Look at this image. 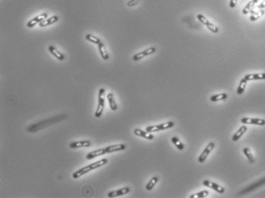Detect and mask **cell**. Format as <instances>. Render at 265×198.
I'll use <instances>...</instances> for the list:
<instances>
[{"instance_id":"obj_1","label":"cell","mask_w":265,"mask_h":198,"mask_svg":"<svg viewBox=\"0 0 265 198\" xmlns=\"http://www.w3.org/2000/svg\"><path fill=\"white\" fill-rule=\"evenodd\" d=\"M107 162H108V160H107L106 159H103L99 161H97V162H96L92 163V164L89 165V166H85V167L79 169L78 171H77V172H74V174H73V178L75 179L79 178L80 177H81L82 175H85V174H87V173H88V172H90V171H93V170H94V169H98V168H99V167H101V166L106 165Z\"/></svg>"},{"instance_id":"obj_2","label":"cell","mask_w":265,"mask_h":198,"mask_svg":"<svg viewBox=\"0 0 265 198\" xmlns=\"http://www.w3.org/2000/svg\"><path fill=\"white\" fill-rule=\"evenodd\" d=\"M105 99H106V90L104 88H100L99 90V100L98 106L95 112L96 117H100L103 114L104 107H105Z\"/></svg>"},{"instance_id":"obj_3","label":"cell","mask_w":265,"mask_h":198,"mask_svg":"<svg viewBox=\"0 0 265 198\" xmlns=\"http://www.w3.org/2000/svg\"><path fill=\"white\" fill-rule=\"evenodd\" d=\"M174 126V123L173 121H169L167 123H161L159 125L155 126H148L146 127V131L148 133H154V132H158L160 130H167V129L172 128Z\"/></svg>"},{"instance_id":"obj_4","label":"cell","mask_w":265,"mask_h":198,"mask_svg":"<svg viewBox=\"0 0 265 198\" xmlns=\"http://www.w3.org/2000/svg\"><path fill=\"white\" fill-rule=\"evenodd\" d=\"M156 51H157V49H156L155 47H149V48L146 49L145 51H141V52L136 54L135 55L133 56L132 59L134 61H138V60H141V59H143L144 57H147V56L154 54V53L156 52Z\"/></svg>"},{"instance_id":"obj_5","label":"cell","mask_w":265,"mask_h":198,"mask_svg":"<svg viewBox=\"0 0 265 198\" xmlns=\"http://www.w3.org/2000/svg\"><path fill=\"white\" fill-rule=\"evenodd\" d=\"M214 148H215V143H209V144L207 145V146L206 147V149H205V150H203V153H201V155L200 156V157H199V159H198L199 162L200 163L204 162L205 160L207 159V157L209 156V155H210V153L213 151Z\"/></svg>"},{"instance_id":"obj_6","label":"cell","mask_w":265,"mask_h":198,"mask_svg":"<svg viewBox=\"0 0 265 198\" xmlns=\"http://www.w3.org/2000/svg\"><path fill=\"white\" fill-rule=\"evenodd\" d=\"M48 13H42L41 14V15H38V16L34 17V18H33L32 19H31L28 23H27V27L29 28H32V27H34V25L39 24V23H41V21H44V19L48 18Z\"/></svg>"},{"instance_id":"obj_7","label":"cell","mask_w":265,"mask_h":198,"mask_svg":"<svg viewBox=\"0 0 265 198\" xmlns=\"http://www.w3.org/2000/svg\"><path fill=\"white\" fill-rule=\"evenodd\" d=\"M241 122L244 124H254V125L263 126L265 125V120L260 118H250V117H244L241 118Z\"/></svg>"},{"instance_id":"obj_8","label":"cell","mask_w":265,"mask_h":198,"mask_svg":"<svg viewBox=\"0 0 265 198\" xmlns=\"http://www.w3.org/2000/svg\"><path fill=\"white\" fill-rule=\"evenodd\" d=\"M203 184L206 187H210V188L213 189L214 190H216V192L219 193H223L225 192V188L222 186H220L219 184L215 183V182L210 181H203Z\"/></svg>"},{"instance_id":"obj_9","label":"cell","mask_w":265,"mask_h":198,"mask_svg":"<svg viewBox=\"0 0 265 198\" xmlns=\"http://www.w3.org/2000/svg\"><path fill=\"white\" fill-rule=\"evenodd\" d=\"M263 184H265V178H264L260 179V181L255 182V183L252 184L251 185H250L249 187H248L247 188H245L244 190H242V191H241L239 193H240V194H245V193H248V192H250V191H252L253 190H254V189L260 187V186H262V185H263Z\"/></svg>"},{"instance_id":"obj_10","label":"cell","mask_w":265,"mask_h":198,"mask_svg":"<svg viewBox=\"0 0 265 198\" xmlns=\"http://www.w3.org/2000/svg\"><path fill=\"white\" fill-rule=\"evenodd\" d=\"M130 192V188L128 187H123V188L118 189L116 190H113V191L109 192L108 193L107 196L108 197H115V196H122V195L126 194V193H128Z\"/></svg>"},{"instance_id":"obj_11","label":"cell","mask_w":265,"mask_h":198,"mask_svg":"<svg viewBox=\"0 0 265 198\" xmlns=\"http://www.w3.org/2000/svg\"><path fill=\"white\" fill-rule=\"evenodd\" d=\"M59 20V17L57 16V15H54V16H51L50 18H46L44 19V21H41V23H39V26L41 27V28H44V27L46 26H49L51 24H54L56 23L57 21H58Z\"/></svg>"},{"instance_id":"obj_12","label":"cell","mask_w":265,"mask_h":198,"mask_svg":"<svg viewBox=\"0 0 265 198\" xmlns=\"http://www.w3.org/2000/svg\"><path fill=\"white\" fill-rule=\"evenodd\" d=\"M134 133L136 135V136H138V137H143L144 139H147V140H151L154 138V137L151 134V133H148L147 131H144V130H141V129H135L134 130Z\"/></svg>"},{"instance_id":"obj_13","label":"cell","mask_w":265,"mask_h":198,"mask_svg":"<svg viewBox=\"0 0 265 198\" xmlns=\"http://www.w3.org/2000/svg\"><path fill=\"white\" fill-rule=\"evenodd\" d=\"M91 145V143L88 140H82V141H77V142H73V143H70L69 146L71 149H77V148H81V147H89Z\"/></svg>"},{"instance_id":"obj_14","label":"cell","mask_w":265,"mask_h":198,"mask_svg":"<svg viewBox=\"0 0 265 198\" xmlns=\"http://www.w3.org/2000/svg\"><path fill=\"white\" fill-rule=\"evenodd\" d=\"M126 149V146L125 144H118V145H112V146H109L106 147L107 153H114V152H118L124 150Z\"/></svg>"},{"instance_id":"obj_15","label":"cell","mask_w":265,"mask_h":198,"mask_svg":"<svg viewBox=\"0 0 265 198\" xmlns=\"http://www.w3.org/2000/svg\"><path fill=\"white\" fill-rule=\"evenodd\" d=\"M106 153V148L104 149H99V150H96L95 151H93L91 153H88L86 156L87 159H93L96 157H98V156H103V155H105Z\"/></svg>"},{"instance_id":"obj_16","label":"cell","mask_w":265,"mask_h":198,"mask_svg":"<svg viewBox=\"0 0 265 198\" xmlns=\"http://www.w3.org/2000/svg\"><path fill=\"white\" fill-rule=\"evenodd\" d=\"M48 51H49V52L51 53L54 57H56V58H57V60H59L60 61H63V60L65 59V57H64V54H61L59 51H57V49H56L54 47H53V46H49V47H48Z\"/></svg>"},{"instance_id":"obj_17","label":"cell","mask_w":265,"mask_h":198,"mask_svg":"<svg viewBox=\"0 0 265 198\" xmlns=\"http://www.w3.org/2000/svg\"><path fill=\"white\" fill-rule=\"evenodd\" d=\"M247 81L251 80H263L265 79V73H254V74H248L244 76Z\"/></svg>"},{"instance_id":"obj_18","label":"cell","mask_w":265,"mask_h":198,"mask_svg":"<svg viewBox=\"0 0 265 198\" xmlns=\"http://www.w3.org/2000/svg\"><path fill=\"white\" fill-rule=\"evenodd\" d=\"M98 49L103 60H108L109 58V56L108 52H107L106 49L105 45L103 44V43L102 42V41L98 44Z\"/></svg>"},{"instance_id":"obj_19","label":"cell","mask_w":265,"mask_h":198,"mask_svg":"<svg viewBox=\"0 0 265 198\" xmlns=\"http://www.w3.org/2000/svg\"><path fill=\"white\" fill-rule=\"evenodd\" d=\"M248 130V127L246 126H242L239 128V130L236 132L235 134H234V136L232 137V140L234 142L238 141L241 137H242V135L244 134L246 131Z\"/></svg>"},{"instance_id":"obj_20","label":"cell","mask_w":265,"mask_h":198,"mask_svg":"<svg viewBox=\"0 0 265 198\" xmlns=\"http://www.w3.org/2000/svg\"><path fill=\"white\" fill-rule=\"evenodd\" d=\"M107 99H108L109 104V106L112 110H116L118 109V105H117L116 102H115V100L114 95H113L112 93H109L107 94Z\"/></svg>"},{"instance_id":"obj_21","label":"cell","mask_w":265,"mask_h":198,"mask_svg":"<svg viewBox=\"0 0 265 198\" xmlns=\"http://www.w3.org/2000/svg\"><path fill=\"white\" fill-rule=\"evenodd\" d=\"M227 97H228L227 94H226V93H221V94H215V95L212 96V97H210V101H213V102H217V101L226 100Z\"/></svg>"},{"instance_id":"obj_22","label":"cell","mask_w":265,"mask_h":198,"mask_svg":"<svg viewBox=\"0 0 265 198\" xmlns=\"http://www.w3.org/2000/svg\"><path fill=\"white\" fill-rule=\"evenodd\" d=\"M252 15H251L250 17V20L252 21H254L256 20H257L258 18H261L265 13V11L263 9H260V11H254V12H251Z\"/></svg>"},{"instance_id":"obj_23","label":"cell","mask_w":265,"mask_h":198,"mask_svg":"<svg viewBox=\"0 0 265 198\" xmlns=\"http://www.w3.org/2000/svg\"><path fill=\"white\" fill-rule=\"evenodd\" d=\"M247 82H248V81L244 78H243L241 80L240 83H239L238 87V89H237L238 94H241L244 93V89H245V88H246V85H247Z\"/></svg>"},{"instance_id":"obj_24","label":"cell","mask_w":265,"mask_h":198,"mask_svg":"<svg viewBox=\"0 0 265 198\" xmlns=\"http://www.w3.org/2000/svg\"><path fill=\"white\" fill-rule=\"evenodd\" d=\"M157 182H158V178H157V176H154V177H153L151 179V180L149 181V182L147 184V185H146V187H145L146 190H152Z\"/></svg>"},{"instance_id":"obj_25","label":"cell","mask_w":265,"mask_h":198,"mask_svg":"<svg viewBox=\"0 0 265 198\" xmlns=\"http://www.w3.org/2000/svg\"><path fill=\"white\" fill-rule=\"evenodd\" d=\"M243 153H244V154L245 155V156L247 157L248 160L251 163L254 162V156H253V155H252L250 149H248V148H247V147L244 148V150H243Z\"/></svg>"},{"instance_id":"obj_26","label":"cell","mask_w":265,"mask_h":198,"mask_svg":"<svg viewBox=\"0 0 265 198\" xmlns=\"http://www.w3.org/2000/svg\"><path fill=\"white\" fill-rule=\"evenodd\" d=\"M254 5H255V3H254V2L251 0V1L249 2L246 5V6L243 8L242 13L244 14V15H247L248 13H249L250 11H251V10L254 8Z\"/></svg>"},{"instance_id":"obj_27","label":"cell","mask_w":265,"mask_h":198,"mask_svg":"<svg viewBox=\"0 0 265 198\" xmlns=\"http://www.w3.org/2000/svg\"><path fill=\"white\" fill-rule=\"evenodd\" d=\"M86 39H87L88 41H90V42L93 43V44H97V45H98V44H99L100 42H101V41H100L99 38H98L97 37H96V36L93 35V34H88L86 35Z\"/></svg>"},{"instance_id":"obj_28","label":"cell","mask_w":265,"mask_h":198,"mask_svg":"<svg viewBox=\"0 0 265 198\" xmlns=\"http://www.w3.org/2000/svg\"><path fill=\"white\" fill-rule=\"evenodd\" d=\"M210 194V192L208 190H202V191L198 192V193H193L190 196V198H203L207 196Z\"/></svg>"},{"instance_id":"obj_29","label":"cell","mask_w":265,"mask_h":198,"mask_svg":"<svg viewBox=\"0 0 265 198\" xmlns=\"http://www.w3.org/2000/svg\"><path fill=\"white\" fill-rule=\"evenodd\" d=\"M171 140H172V143L175 145V146L179 150H183V149H184V146H183V144L180 141V140H179V139L177 138V137H173V138L171 139Z\"/></svg>"},{"instance_id":"obj_30","label":"cell","mask_w":265,"mask_h":198,"mask_svg":"<svg viewBox=\"0 0 265 198\" xmlns=\"http://www.w3.org/2000/svg\"><path fill=\"white\" fill-rule=\"evenodd\" d=\"M206 27H207V28H208V29L210 30V31H212L213 33H215V34H216V33H219V28H218L216 25L213 24V23L210 22V21L208 23V24H207Z\"/></svg>"},{"instance_id":"obj_31","label":"cell","mask_w":265,"mask_h":198,"mask_svg":"<svg viewBox=\"0 0 265 198\" xmlns=\"http://www.w3.org/2000/svg\"><path fill=\"white\" fill-rule=\"evenodd\" d=\"M197 18H198V20L200 21V22L203 23V24H205L206 26V25H207V24H208V23L210 22V21H209V20L207 19V18H206V17L203 16V15H197Z\"/></svg>"},{"instance_id":"obj_32","label":"cell","mask_w":265,"mask_h":198,"mask_svg":"<svg viewBox=\"0 0 265 198\" xmlns=\"http://www.w3.org/2000/svg\"><path fill=\"white\" fill-rule=\"evenodd\" d=\"M138 2H139V0H129V1L127 2V5L129 7H133L135 5H137Z\"/></svg>"},{"instance_id":"obj_33","label":"cell","mask_w":265,"mask_h":198,"mask_svg":"<svg viewBox=\"0 0 265 198\" xmlns=\"http://www.w3.org/2000/svg\"><path fill=\"white\" fill-rule=\"evenodd\" d=\"M237 3V0H230V3H229V6L231 8H235Z\"/></svg>"},{"instance_id":"obj_34","label":"cell","mask_w":265,"mask_h":198,"mask_svg":"<svg viewBox=\"0 0 265 198\" xmlns=\"http://www.w3.org/2000/svg\"><path fill=\"white\" fill-rule=\"evenodd\" d=\"M265 8V0H263V2L257 6V8H258V9H263V8Z\"/></svg>"},{"instance_id":"obj_35","label":"cell","mask_w":265,"mask_h":198,"mask_svg":"<svg viewBox=\"0 0 265 198\" xmlns=\"http://www.w3.org/2000/svg\"><path fill=\"white\" fill-rule=\"evenodd\" d=\"M252 1H253V2H254V3H255V4H256V3H257V2H258L259 0H252Z\"/></svg>"},{"instance_id":"obj_36","label":"cell","mask_w":265,"mask_h":198,"mask_svg":"<svg viewBox=\"0 0 265 198\" xmlns=\"http://www.w3.org/2000/svg\"><path fill=\"white\" fill-rule=\"evenodd\" d=\"M264 11H265V10H264Z\"/></svg>"}]
</instances>
